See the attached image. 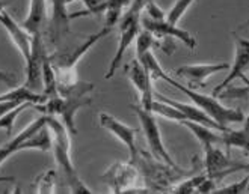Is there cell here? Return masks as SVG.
<instances>
[{
    "label": "cell",
    "instance_id": "obj_1",
    "mask_svg": "<svg viewBox=\"0 0 249 194\" xmlns=\"http://www.w3.org/2000/svg\"><path fill=\"white\" fill-rule=\"evenodd\" d=\"M47 127L52 132V140H53L52 151H53L56 164L61 167L64 178H65V182L70 187L71 193L91 194L92 191L80 181L79 173L71 161V155H70L71 143H70V134H68L70 131L62 124V121L56 119V116H50V114H47Z\"/></svg>",
    "mask_w": 249,
    "mask_h": 194
},
{
    "label": "cell",
    "instance_id": "obj_2",
    "mask_svg": "<svg viewBox=\"0 0 249 194\" xmlns=\"http://www.w3.org/2000/svg\"><path fill=\"white\" fill-rule=\"evenodd\" d=\"M150 0H133L131 5L127 8L125 12H123V16L118 21L120 24V39H118V48L115 51V56L109 64L106 79H112L113 74L116 72L124 61L125 51L128 47L136 41L139 32H141V14L145 8V5Z\"/></svg>",
    "mask_w": 249,
    "mask_h": 194
},
{
    "label": "cell",
    "instance_id": "obj_3",
    "mask_svg": "<svg viewBox=\"0 0 249 194\" xmlns=\"http://www.w3.org/2000/svg\"><path fill=\"white\" fill-rule=\"evenodd\" d=\"M162 79L163 81L169 83L171 86H174L175 89H178L181 94H184L192 104H195L196 107H199L202 112H206L212 119L222 125V127H227L228 124H239V122H243L245 119V114L237 110V109H230V107H225L224 104L219 101L216 97L213 95H202V94H198L192 89H189L186 86H181L180 83L175 81L172 77H169L166 72L162 74Z\"/></svg>",
    "mask_w": 249,
    "mask_h": 194
},
{
    "label": "cell",
    "instance_id": "obj_4",
    "mask_svg": "<svg viewBox=\"0 0 249 194\" xmlns=\"http://www.w3.org/2000/svg\"><path fill=\"white\" fill-rule=\"evenodd\" d=\"M91 104L89 95H68V97H53L49 98L42 104H34V107L39 112H44L46 114L61 117L62 124L67 127L70 134H77L76 127V114L77 112Z\"/></svg>",
    "mask_w": 249,
    "mask_h": 194
},
{
    "label": "cell",
    "instance_id": "obj_5",
    "mask_svg": "<svg viewBox=\"0 0 249 194\" xmlns=\"http://www.w3.org/2000/svg\"><path fill=\"white\" fill-rule=\"evenodd\" d=\"M131 110L136 113V116L139 119V124H141V128L143 131V136L146 139V143H148L151 155L157 161L165 162L166 166H169L172 169L177 167V164H175V161L172 160V157L169 155V152L166 151V147L163 145L162 136H160V128H159V124H157L156 114L153 112H150V110H145L141 106H131Z\"/></svg>",
    "mask_w": 249,
    "mask_h": 194
},
{
    "label": "cell",
    "instance_id": "obj_6",
    "mask_svg": "<svg viewBox=\"0 0 249 194\" xmlns=\"http://www.w3.org/2000/svg\"><path fill=\"white\" fill-rule=\"evenodd\" d=\"M113 27H109V26H103L101 31H98L97 33H92V35H88L83 41V44L80 46H76L72 47L71 50L65 51V53H59L56 54L54 59H52V62L56 68L57 72H72L74 66L77 65V62L80 59L91 50V47H94L97 42H100L103 38H106L110 32H112Z\"/></svg>",
    "mask_w": 249,
    "mask_h": 194
},
{
    "label": "cell",
    "instance_id": "obj_7",
    "mask_svg": "<svg viewBox=\"0 0 249 194\" xmlns=\"http://www.w3.org/2000/svg\"><path fill=\"white\" fill-rule=\"evenodd\" d=\"M98 122L100 127L105 128L106 131H109L112 136H115L123 145H125V147L130 152V162H133L138 157V146H136V128L128 127L125 124H123L121 121H118L116 117H113L112 114L101 112L98 113Z\"/></svg>",
    "mask_w": 249,
    "mask_h": 194
},
{
    "label": "cell",
    "instance_id": "obj_8",
    "mask_svg": "<svg viewBox=\"0 0 249 194\" xmlns=\"http://www.w3.org/2000/svg\"><path fill=\"white\" fill-rule=\"evenodd\" d=\"M46 48L42 46V35H32V53L29 62H26V80L23 86L34 92L41 94L42 87V59Z\"/></svg>",
    "mask_w": 249,
    "mask_h": 194
},
{
    "label": "cell",
    "instance_id": "obj_9",
    "mask_svg": "<svg viewBox=\"0 0 249 194\" xmlns=\"http://www.w3.org/2000/svg\"><path fill=\"white\" fill-rule=\"evenodd\" d=\"M142 26L145 31H148L150 33H153L154 38H175L180 42H183L186 47H189L190 50L196 48V39L190 35L184 29L177 27V24L169 23L166 18L163 20H153V18H143L141 20Z\"/></svg>",
    "mask_w": 249,
    "mask_h": 194
},
{
    "label": "cell",
    "instance_id": "obj_10",
    "mask_svg": "<svg viewBox=\"0 0 249 194\" xmlns=\"http://www.w3.org/2000/svg\"><path fill=\"white\" fill-rule=\"evenodd\" d=\"M234 48H236V54H234V62L230 66L228 76L224 79L221 84H217L214 87L213 97H217L234 80L240 79V76H243L246 69H249V39L236 35L234 36Z\"/></svg>",
    "mask_w": 249,
    "mask_h": 194
},
{
    "label": "cell",
    "instance_id": "obj_11",
    "mask_svg": "<svg viewBox=\"0 0 249 194\" xmlns=\"http://www.w3.org/2000/svg\"><path fill=\"white\" fill-rule=\"evenodd\" d=\"M125 72H127L131 84H133L136 91L141 94L139 106L143 107L145 110H150L151 104L154 101V91H153V86H151L150 72L143 68V65L138 61V59H135L133 62L125 66Z\"/></svg>",
    "mask_w": 249,
    "mask_h": 194
},
{
    "label": "cell",
    "instance_id": "obj_12",
    "mask_svg": "<svg viewBox=\"0 0 249 194\" xmlns=\"http://www.w3.org/2000/svg\"><path fill=\"white\" fill-rule=\"evenodd\" d=\"M0 24L5 27V31L8 32L9 38L12 39L14 46H16L18 48V51L21 53V56L24 59V64L29 62L31 53H32V36L24 31L21 24H18L12 18V16L6 9L0 12Z\"/></svg>",
    "mask_w": 249,
    "mask_h": 194
},
{
    "label": "cell",
    "instance_id": "obj_13",
    "mask_svg": "<svg viewBox=\"0 0 249 194\" xmlns=\"http://www.w3.org/2000/svg\"><path fill=\"white\" fill-rule=\"evenodd\" d=\"M230 69V64L221 62V64H192V65H183L175 69V76L181 79H186L192 83H198L199 86H204L210 76L221 71Z\"/></svg>",
    "mask_w": 249,
    "mask_h": 194
},
{
    "label": "cell",
    "instance_id": "obj_14",
    "mask_svg": "<svg viewBox=\"0 0 249 194\" xmlns=\"http://www.w3.org/2000/svg\"><path fill=\"white\" fill-rule=\"evenodd\" d=\"M154 98L157 99H162L168 104H171V106L177 107L184 116H186V121H192V122H196V124H201V125H206L212 129H216V131H225L228 129V127H222L219 125L214 119H212L206 112H202L199 107H196L195 104H184V102H180V101H175V99H171L165 95H160V94H156L154 92Z\"/></svg>",
    "mask_w": 249,
    "mask_h": 194
},
{
    "label": "cell",
    "instance_id": "obj_15",
    "mask_svg": "<svg viewBox=\"0 0 249 194\" xmlns=\"http://www.w3.org/2000/svg\"><path fill=\"white\" fill-rule=\"evenodd\" d=\"M52 18H50V36L54 44H59L61 39L70 32V14L67 11V0H50Z\"/></svg>",
    "mask_w": 249,
    "mask_h": 194
},
{
    "label": "cell",
    "instance_id": "obj_16",
    "mask_svg": "<svg viewBox=\"0 0 249 194\" xmlns=\"http://www.w3.org/2000/svg\"><path fill=\"white\" fill-rule=\"evenodd\" d=\"M47 21V0H31L26 18L21 26L29 35H42Z\"/></svg>",
    "mask_w": 249,
    "mask_h": 194
},
{
    "label": "cell",
    "instance_id": "obj_17",
    "mask_svg": "<svg viewBox=\"0 0 249 194\" xmlns=\"http://www.w3.org/2000/svg\"><path fill=\"white\" fill-rule=\"evenodd\" d=\"M47 125V114L46 116H39L38 119H35L34 122L29 124L23 131H20L16 137H14L11 142H8L6 145L3 146H0V166L12 155V154H16V152H20V146L21 143L29 139L32 136V134H35L38 129H41L42 127H46Z\"/></svg>",
    "mask_w": 249,
    "mask_h": 194
},
{
    "label": "cell",
    "instance_id": "obj_18",
    "mask_svg": "<svg viewBox=\"0 0 249 194\" xmlns=\"http://www.w3.org/2000/svg\"><path fill=\"white\" fill-rule=\"evenodd\" d=\"M206 152V170L209 175H219L222 173L227 167H230V158L225 152L216 147V145H209L204 147Z\"/></svg>",
    "mask_w": 249,
    "mask_h": 194
},
{
    "label": "cell",
    "instance_id": "obj_19",
    "mask_svg": "<svg viewBox=\"0 0 249 194\" xmlns=\"http://www.w3.org/2000/svg\"><path fill=\"white\" fill-rule=\"evenodd\" d=\"M183 127H186L187 129H190V132L194 134L196 137V140L201 143L202 147H206L209 145H219V143H224L222 142V134H217L216 129H212L206 125H201L192 121H181L180 122Z\"/></svg>",
    "mask_w": 249,
    "mask_h": 194
},
{
    "label": "cell",
    "instance_id": "obj_20",
    "mask_svg": "<svg viewBox=\"0 0 249 194\" xmlns=\"http://www.w3.org/2000/svg\"><path fill=\"white\" fill-rule=\"evenodd\" d=\"M41 94L46 95L47 99L59 95V92H57L56 68L52 62L50 56H47V53L44 54V59H42V92Z\"/></svg>",
    "mask_w": 249,
    "mask_h": 194
},
{
    "label": "cell",
    "instance_id": "obj_21",
    "mask_svg": "<svg viewBox=\"0 0 249 194\" xmlns=\"http://www.w3.org/2000/svg\"><path fill=\"white\" fill-rule=\"evenodd\" d=\"M53 146V140H52V132L49 129V127H42L41 129H38L35 134H32L31 137L26 139L21 146H20V152L21 151H27V149H36V151H42L47 152L52 151Z\"/></svg>",
    "mask_w": 249,
    "mask_h": 194
},
{
    "label": "cell",
    "instance_id": "obj_22",
    "mask_svg": "<svg viewBox=\"0 0 249 194\" xmlns=\"http://www.w3.org/2000/svg\"><path fill=\"white\" fill-rule=\"evenodd\" d=\"M150 110L154 114L162 116L165 119H169V121H175V122L186 121V116L177 107H174V106H171V104H168V102H165L162 99H157V98H154Z\"/></svg>",
    "mask_w": 249,
    "mask_h": 194
},
{
    "label": "cell",
    "instance_id": "obj_23",
    "mask_svg": "<svg viewBox=\"0 0 249 194\" xmlns=\"http://www.w3.org/2000/svg\"><path fill=\"white\" fill-rule=\"evenodd\" d=\"M133 0H109L107 2V9H106V24L109 27H115L118 24L124 8H128Z\"/></svg>",
    "mask_w": 249,
    "mask_h": 194
},
{
    "label": "cell",
    "instance_id": "obj_24",
    "mask_svg": "<svg viewBox=\"0 0 249 194\" xmlns=\"http://www.w3.org/2000/svg\"><path fill=\"white\" fill-rule=\"evenodd\" d=\"M76 0H67V3H72ZM80 2L86 6L85 11L71 14L70 18H80V17H89V16H97V14L106 12L107 9V2L109 0H80Z\"/></svg>",
    "mask_w": 249,
    "mask_h": 194
},
{
    "label": "cell",
    "instance_id": "obj_25",
    "mask_svg": "<svg viewBox=\"0 0 249 194\" xmlns=\"http://www.w3.org/2000/svg\"><path fill=\"white\" fill-rule=\"evenodd\" d=\"M27 107H34L32 102H21L20 106H17L16 109H12L11 112L5 113L3 116H0V129H5L6 134H11L12 132V128H14V122H16V119L20 116V113H23Z\"/></svg>",
    "mask_w": 249,
    "mask_h": 194
},
{
    "label": "cell",
    "instance_id": "obj_26",
    "mask_svg": "<svg viewBox=\"0 0 249 194\" xmlns=\"http://www.w3.org/2000/svg\"><path fill=\"white\" fill-rule=\"evenodd\" d=\"M194 2L195 0H177V2L172 5V8L169 9V12L166 14V20L172 24H177Z\"/></svg>",
    "mask_w": 249,
    "mask_h": 194
},
{
    "label": "cell",
    "instance_id": "obj_27",
    "mask_svg": "<svg viewBox=\"0 0 249 194\" xmlns=\"http://www.w3.org/2000/svg\"><path fill=\"white\" fill-rule=\"evenodd\" d=\"M156 46V39L153 36V33H150L148 31H141L138 38H136V59L141 57L143 53L153 50V47Z\"/></svg>",
    "mask_w": 249,
    "mask_h": 194
},
{
    "label": "cell",
    "instance_id": "obj_28",
    "mask_svg": "<svg viewBox=\"0 0 249 194\" xmlns=\"http://www.w3.org/2000/svg\"><path fill=\"white\" fill-rule=\"evenodd\" d=\"M206 176H196V178H190L187 181L181 182L180 185H177L174 188V193H198L199 187L202 185V182L206 181Z\"/></svg>",
    "mask_w": 249,
    "mask_h": 194
},
{
    "label": "cell",
    "instance_id": "obj_29",
    "mask_svg": "<svg viewBox=\"0 0 249 194\" xmlns=\"http://www.w3.org/2000/svg\"><path fill=\"white\" fill-rule=\"evenodd\" d=\"M249 94V83H245V87L242 89H224V91L219 94L216 98H232V97H243ZM246 132H249V114L245 117V128Z\"/></svg>",
    "mask_w": 249,
    "mask_h": 194
},
{
    "label": "cell",
    "instance_id": "obj_30",
    "mask_svg": "<svg viewBox=\"0 0 249 194\" xmlns=\"http://www.w3.org/2000/svg\"><path fill=\"white\" fill-rule=\"evenodd\" d=\"M249 184V175H246V178H243L242 181L239 182H234L221 188H214L212 193H221V194H234V193H243L246 191V187Z\"/></svg>",
    "mask_w": 249,
    "mask_h": 194
},
{
    "label": "cell",
    "instance_id": "obj_31",
    "mask_svg": "<svg viewBox=\"0 0 249 194\" xmlns=\"http://www.w3.org/2000/svg\"><path fill=\"white\" fill-rule=\"evenodd\" d=\"M54 172H47L41 175L39 178V187H38V193H53L54 187Z\"/></svg>",
    "mask_w": 249,
    "mask_h": 194
},
{
    "label": "cell",
    "instance_id": "obj_32",
    "mask_svg": "<svg viewBox=\"0 0 249 194\" xmlns=\"http://www.w3.org/2000/svg\"><path fill=\"white\" fill-rule=\"evenodd\" d=\"M143 9H146V12H148V17L153 18V20H163V18H166L165 12L157 6V3L154 2V0H150V2L145 5Z\"/></svg>",
    "mask_w": 249,
    "mask_h": 194
},
{
    "label": "cell",
    "instance_id": "obj_33",
    "mask_svg": "<svg viewBox=\"0 0 249 194\" xmlns=\"http://www.w3.org/2000/svg\"><path fill=\"white\" fill-rule=\"evenodd\" d=\"M0 83L6 84L9 89H12V87H17V86H18V83H17V79L14 77V76H11V74H8V72L2 71V69H0Z\"/></svg>",
    "mask_w": 249,
    "mask_h": 194
},
{
    "label": "cell",
    "instance_id": "obj_34",
    "mask_svg": "<svg viewBox=\"0 0 249 194\" xmlns=\"http://www.w3.org/2000/svg\"><path fill=\"white\" fill-rule=\"evenodd\" d=\"M16 181V178L14 176H0V184H3V182H14Z\"/></svg>",
    "mask_w": 249,
    "mask_h": 194
},
{
    "label": "cell",
    "instance_id": "obj_35",
    "mask_svg": "<svg viewBox=\"0 0 249 194\" xmlns=\"http://www.w3.org/2000/svg\"><path fill=\"white\" fill-rule=\"evenodd\" d=\"M6 6H8V2H6V0H0V12L5 11Z\"/></svg>",
    "mask_w": 249,
    "mask_h": 194
}]
</instances>
